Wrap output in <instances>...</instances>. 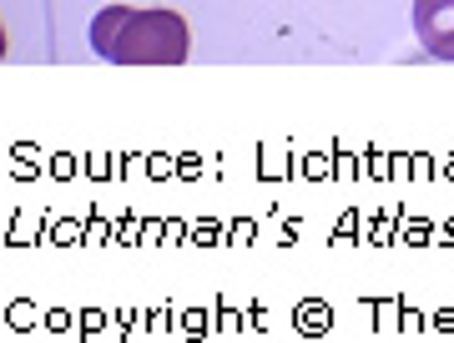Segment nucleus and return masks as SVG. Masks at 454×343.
<instances>
[{
	"instance_id": "f257e3e1",
	"label": "nucleus",
	"mask_w": 454,
	"mask_h": 343,
	"mask_svg": "<svg viewBox=\"0 0 454 343\" xmlns=\"http://www.w3.org/2000/svg\"><path fill=\"white\" fill-rule=\"evenodd\" d=\"M91 51L112 66H182L192 51V35L177 11L106 5L91 20Z\"/></svg>"
},
{
	"instance_id": "f03ea898",
	"label": "nucleus",
	"mask_w": 454,
	"mask_h": 343,
	"mask_svg": "<svg viewBox=\"0 0 454 343\" xmlns=\"http://www.w3.org/2000/svg\"><path fill=\"white\" fill-rule=\"evenodd\" d=\"M414 35L439 61H454V0H414Z\"/></svg>"
}]
</instances>
